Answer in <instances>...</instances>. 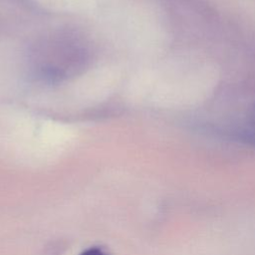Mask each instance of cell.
I'll list each match as a JSON object with an SVG mask.
<instances>
[{
    "instance_id": "6da1fadb",
    "label": "cell",
    "mask_w": 255,
    "mask_h": 255,
    "mask_svg": "<svg viewBox=\"0 0 255 255\" xmlns=\"http://www.w3.org/2000/svg\"><path fill=\"white\" fill-rule=\"evenodd\" d=\"M242 136L247 142L255 145V103L250 109L244 122Z\"/></svg>"
},
{
    "instance_id": "7a4b0ae2",
    "label": "cell",
    "mask_w": 255,
    "mask_h": 255,
    "mask_svg": "<svg viewBox=\"0 0 255 255\" xmlns=\"http://www.w3.org/2000/svg\"><path fill=\"white\" fill-rule=\"evenodd\" d=\"M81 255H108V254H106L102 249L98 247H92L85 250Z\"/></svg>"
}]
</instances>
